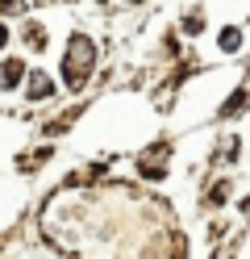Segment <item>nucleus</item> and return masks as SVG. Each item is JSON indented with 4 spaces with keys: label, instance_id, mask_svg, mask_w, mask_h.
Instances as JSON below:
<instances>
[{
    "label": "nucleus",
    "instance_id": "0eeeda50",
    "mask_svg": "<svg viewBox=\"0 0 250 259\" xmlns=\"http://www.w3.org/2000/svg\"><path fill=\"white\" fill-rule=\"evenodd\" d=\"M200 25H205V17H200V13H188V21H183V29H188V34H200Z\"/></svg>",
    "mask_w": 250,
    "mask_h": 259
},
{
    "label": "nucleus",
    "instance_id": "423d86ee",
    "mask_svg": "<svg viewBox=\"0 0 250 259\" xmlns=\"http://www.w3.org/2000/svg\"><path fill=\"white\" fill-rule=\"evenodd\" d=\"M25 42L29 46H42L46 38H42V25H25Z\"/></svg>",
    "mask_w": 250,
    "mask_h": 259
},
{
    "label": "nucleus",
    "instance_id": "1a4fd4ad",
    "mask_svg": "<svg viewBox=\"0 0 250 259\" xmlns=\"http://www.w3.org/2000/svg\"><path fill=\"white\" fill-rule=\"evenodd\" d=\"M5 42H9V29H5V25H0V51H5Z\"/></svg>",
    "mask_w": 250,
    "mask_h": 259
},
{
    "label": "nucleus",
    "instance_id": "f257e3e1",
    "mask_svg": "<svg viewBox=\"0 0 250 259\" xmlns=\"http://www.w3.org/2000/svg\"><path fill=\"white\" fill-rule=\"evenodd\" d=\"M92 63H96V46L83 38V34H75L71 46H67V84L79 88L83 79L92 75Z\"/></svg>",
    "mask_w": 250,
    "mask_h": 259
},
{
    "label": "nucleus",
    "instance_id": "7ed1b4c3",
    "mask_svg": "<svg viewBox=\"0 0 250 259\" xmlns=\"http://www.w3.org/2000/svg\"><path fill=\"white\" fill-rule=\"evenodd\" d=\"M21 75H25L21 63H0V88H17V84H21Z\"/></svg>",
    "mask_w": 250,
    "mask_h": 259
},
{
    "label": "nucleus",
    "instance_id": "39448f33",
    "mask_svg": "<svg viewBox=\"0 0 250 259\" xmlns=\"http://www.w3.org/2000/svg\"><path fill=\"white\" fill-rule=\"evenodd\" d=\"M242 105H246V92H233V101H229V105L221 109V117H233V113H238Z\"/></svg>",
    "mask_w": 250,
    "mask_h": 259
},
{
    "label": "nucleus",
    "instance_id": "f03ea898",
    "mask_svg": "<svg viewBox=\"0 0 250 259\" xmlns=\"http://www.w3.org/2000/svg\"><path fill=\"white\" fill-rule=\"evenodd\" d=\"M46 96H55V79L46 71H33L29 75V101H46Z\"/></svg>",
    "mask_w": 250,
    "mask_h": 259
},
{
    "label": "nucleus",
    "instance_id": "6e6552de",
    "mask_svg": "<svg viewBox=\"0 0 250 259\" xmlns=\"http://www.w3.org/2000/svg\"><path fill=\"white\" fill-rule=\"evenodd\" d=\"M17 5H21V0H0V13H13Z\"/></svg>",
    "mask_w": 250,
    "mask_h": 259
},
{
    "label": "nucleus",
    "instance_id": "9d476101",
    "mask_svg": "<svg viewBox=\"0 0 250 259\" xmlns=\"http://www.w3.org/2000/svg\"><path fill=\"white\" fill-rule=\"evenodd\" d=\"M242 213H246V218H250V201H246V205H242Z\"/></svg>",
    "mask_w": 250,
    "mask_h": 259
},
{
    "label": "nucleus",
    "instance_id": "20e7f679",
    "mask_svg": "<svg viewBox=\"0 0 250 259\" xmlns=\"http://www.w3.org/2000/svg\"><path fill=\"white\" fill-rule=\"evenodd\" d=\"M238 46H242V34L238 29H225L221 34V51H238Z\"/></svg>",
    "mask_w": 250,
    "mask_h": 259
}]
</instances>
